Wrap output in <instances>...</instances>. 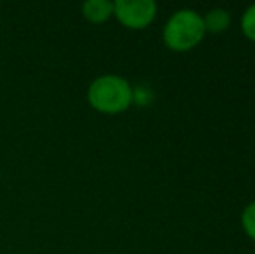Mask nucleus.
Segmentation results:
<instances>
[{"label": "nucleus", "mask_w": 255, "mask_h": 254, "mask_svg": "<svg viewBox=\"0 0 255 254\" xmlns=\"http://www.w3.org/2000/svg\"><path fill=\"white\" fill-rule=\"evenodd\" d=\"M242 228L247 234V237L255 242V200L247 204L245 209L242 211Z\"/></svg>", "instance_id": "7"}, {"label": "nucleus", "mask_w": 255, "mask_h": 254, "mask_svg": "<svg viewBox=\"0 0 255 254\" xmlns=\"http://www.w3.org/2000/svg\"><path fill=\"white\" fill-rule=\"evenodd\" d=\"M158 5L154 0H117L113 17L128 30H144L154 21Z\"/></svg>", "instance_id": "3"}, {"label": "nucleus", "mask_w": 255, "mask_h": 254, "mask_svg": "<svg viewBox=\"0 0 255 254\" xmlns=\"http://www.w3.org/2000/svg\"><path fill=\"white\" fill-rule=\"evenodd\" d=\"M203 24L207 33H224L231 24V12L224 7H214L203 14Z\"/></svg>", "instance_id": "5"}, {"label": "nucleus", "mask_w": 255, "mask_h": 254, "mask_svg": "<svg viewBox=\"0 0 255 254\" xmlns=\"http://www.w3.org/2000/svg\"><path fill=\"white\" fill-rule=\"evenodd\" d=\"M240 28H242V33L245 35L249 40L255 42V3L247 7L245 12L242 14Z\"/></svg>", "instance_id": "6"}, {"label": "nucleus", "mask_w": 255, "mask_h": 254, "mask_svg": "<svg viewBox=\"0 0 255 254\" xmlns=\"http://www.w3.org/2000/svg\"><path fill=\"white\" fill-rule=\"evenodd\" d=\"M82 14L92 24H103L113 17V2L110 0H87L82 5Z\"/></svg>", "instance_id": "4"}, {"label": "nucleus", "mask_w": 255, "mask_h": 254, "mask_svg": "<svg viewBox=\"0 0 255 254\" xmlns=\"http://www.w3.org/2000/svg\"><path fill=\"white\" fill-rule=\"evenodd\" d=\"M205 24L203 17L195 9H179L170 14L161 31L163 44L174 52H186L203 42Z\"/></svg>", "instance_id": "2"}, {"label": "nucleus", "mask_w": 255, "mask_h": 254, "mask_svg": "<svg viewBox=\"0 0 255 254\" xmlns=\"http://www.w3.org/2000/svg\"><path fill=\"white\" fill-rule=\"evenodd\" d=\"M87 101L96 112L104 115H118L132 106L134 87L127 78L106 73L91 82L87 89Z\"/></svg>", "instance_id": "1"}, {"label": "nucleus", "mask_w": 255, "mask_h": 254, "mask_svg": "<svg viewBox=\"0 0 255 254\" xmlns=\"http://www.w3.org/2000/svg\"><path fill=\"white\" fill-rule=\"evenodd\" d=\"M153 101V92L148 87H134V103L137 105H149Z\"/></svg>", "instance_id": "8"}]
</instances>
